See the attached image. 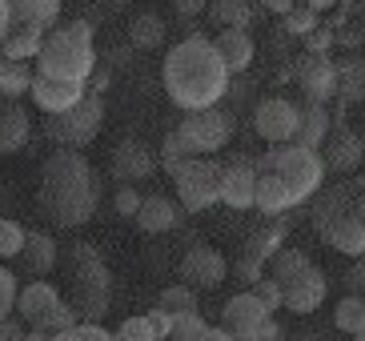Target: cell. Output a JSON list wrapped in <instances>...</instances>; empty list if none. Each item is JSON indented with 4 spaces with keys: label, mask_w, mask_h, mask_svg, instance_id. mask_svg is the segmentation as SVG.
<instances>
[{
    "label": "cell",
    "mask_w": 365,
    "mask_h": 341,
    "mask_svg": "<svg viewBox=\"0 0 365 341\" xmlns=\"http://www.w3.org/2000/svg\"><path fill=\"white\" fill-rule=\"evenodd\" d=\"M36 205L56 229H81V225L93 221L101 205V181L85 153L65 149V145H56L48 153V161L41 165Z\"/></svg>",
    "instance_id": "obj_1"
},
{
    "label": "cell",
    "mask_w": 365,
    "mask_h": 341,
    "mask_svg": "<svg viewBox=\"0 0 365 341\" xmlns=\"http://www.w3.org/2000/svg\"><path fill=\"white\" fill-rule=\"evenodd\" d=\"M325 161L317 149L309 145H297V141H285V145H273L257 157V197H253V209H261L265 217L289 213L297 205H305L309 197H317L325 181Z\"/></svg>",
    "instance_id": "obj_2"
},
{
    "label": "cell",
    "mask_w": 365,
    "mask_h": 341,
    "mask_svg": "<svg viewBox=\"0 0 365 341\" xmlns=\"http://www.w3.org/2000/svg\"><path fill=\"white\" fill-rule=\"evenodd\" d=\"M229 76L233 73L225 68V61L209 36H185L181 44H173L161 68L165 93L185 113L221 105V96L229 93Z\"/></svg>",
    "instance_id": "obj_3"
},
{
    "label": "cell",
    "mask_w": 365,
    "mask_h": 341,
    "mask_svg": "<svg viewBox=\"0 0 365 341\" xmlns=\"http://www.w3.org/2000/svg\"><path fill=\"white\" fill-rule=\"evenodd\" d=\"M97 68V49H93V24L68 21L53 24L44 32V44L36 53V73L56 76V81H85Z\"/></svg>",
    "instance_id": "obj_4"
},
{
    "label": "cell",
    "mask_w": 365,
    "mask_h": 341,
    "mask_svg": "<svg viewBox=\"0 0 365 341\" xmlns=\"http://www.w3.org/2000/svg\"><path fill=\"white\" fill-rule=\"evenodd\" d=\"M65 269H68V289H73V305L81 317L97 321L108 310V297H113V278H108L105 261L93 245H68L65 253Z\"/></svg>",
    "instance_id": "obj_5"
},
{
    "label": "cell",
    "mask_w": 365,
    "mask_h": 341,
    "mask_svg": "<svg viewBox=\"0 0 365 341\" xmlns=\"http://www.w3.org/2000/svg\"><path fill=\"white\" fill-rule=\"evenodd\" d=\"M313 225H317V233H322L337 253H349V257L365 253V217L354 209V189H349V185H337V189H329L322 201H317Z\"/></svg>",
    "instance_id": "obj_6"
},
{
    "label": "cell",
    "mask_w": 365,
    "mask_h": 341,
    "mask_svg": "<svg viewBox=\"0 0 365 341\" xmlns=\"http://www.w3.org/2000/svg\"><path fill=\"white\" fill-rule=\"evenodd\" d=\"M101 125H105V101L85 93L73 108L44 117V137L53 141V145H65V149H85V145L97 141Z\"/></svg>",
    "instance_id": "obj_7"
},
{
    "label": "cell",
    "mask_w": 365,
    "mask_h": 341,
    "mask_svg": "<svg viewBox=\"0 0 365 341\" xmlns=\"http://www.w3.org/2000/svg\"><path fill=\"white\" fill-rule=\"evenodd\" d=\"M177 181V197H181V209L189 213H205L221 201V161L213 157H189L181 169L173 173Z\"/></svg>",
    "instance_id": "obj_8"
},
{
    "label": "cell",
    "mask_w": 365,
    "mask_h": 341,
    "mask_svg": "<svg viewBox=\"0 0 365 341\" xmlns=\"http://www.w3.org/2000/svg\"><path fill=\"white\" fill-rule=\"evenodd\" d=\"M177 133L185 137V145H189L193 157H213V153H221L229 145V137H233V117L217 105L193 108V113L177 125Z\"/></svg>",
    "instance_id": "obj_9"
},
{
    "label": "cell",
    "mask_w": 365,
    "mask_h": 341,
    "mask_svg": "<svg viewBox=\"0 0 365 341\" xmlns=\"http://www.w3.org/2000/svg\"><path fill=\"white\" fill-rule=\"evenodd\" d=\"M277 285H281V305L289 313H297V317H309L313 310H322L325 293H329V281H325V273L313 265V261L301 269V273L277 281Z\"/></svg>",
    "instance_id": "obj_10"
},
{
    "label": "cell",
    "mask_w": 365,
    "mask_h": 341,
    "mask_svg": "<svg viewBox=\"0 0 365 341\" xmlns=\"http://www.w3.org/2000/svg\"><path fill=\"white\" fill-rule=\"evenodd\" d=\"M297 117H301V105H293L285 96H269L253 113V128L269 145H285V141L297 137Z\"/></svg>",
    "instance_id": "obj_11"
},
{
    "label": "cell",
    "mask_w": 365,
    "mask_h": 341,
    "mask_svg": "<svg viewBox=\"0 0 365 341\" xmlns=\"http://www.w3.org/2000/svg\"><path fill=\"white\" fill-rule=\"evenodd\" d=\"M108 169H113V177H117L120 185H137V181H149L153 177L157 157H153V149L145 141L125 137V141L113 145V153H108Z\"/></svg>",
    "instance_id": "obj_12"
},
{
    "label": "cell",
    "mask_w": 365,
    "mask_h": 341,
    "mask_svg": "<svg viewBox=\"0 0 365 341\" xmlns=\"http://www.w3.org/2000/svg\"><path fill=\"white\" fill-rule=\"evenodd\" d=\"M257 197V161L233 157L221 165V201L229 209H253Z\"/></svg>",
    "instance_id": "obj_13"
},
{
    "label": "cell",
    "mask_w": 365,
    "mask_h": 341,
    "mask_svg": "<svg viewBox=\"0 0 365 341\" xmlns=\"http://www.w3.org/2000/svg\"><path fill=\"white\" fill-rule=\"evenodd\" d=\"M229 278V261L213 245H193L181 257V281L193 289H217Z\"/></svg>",
    "instance_id": "obj_14"
},
{
    "label": "cell",
    "mask_w": 365,
    "mask_h": 341,
    "mask_svg": "<svg viewBox=\"0 0 365 341\" xmlns=\"http://www.w3.org/2000/svg\"><path fill=\"white\" fill-rule=\"evenodd\" d=\"M297 81L305 101H329L337 93V64L325 53H305L297 61Z\"/></svg>",
    "instance_id": "obj_15"
},
{
    "label": "cell",
    "mask_w": 365,
    "mask_h": 341,
    "mask_svg": "<svg viewBox=\"0 0 365 341\" xmlns=\"http://www.w3.org/2000/svg\"><path fill=\"white\" fill-rule=\"evenodd\" d=\"M85 81H56V76H33V85H29V96L36 101V108L41 113H65V108H73L81 96H85Z\"/></svg>",
    "instance_id": "obj_16"
},
{
    "label": "cell",
    "mask_w": 365,
    "mask_h": 341,
    "mask_svg": "<svg viewBox=\"0 0 365 341\" xmlns=\"http://www.w3.org/2000/svg\"><path fill=\"white\" fill-rule=\"evenodd\" d=\"M221 313H225V330L233 333V337L249 341L253 325H257V321H265L273 310H269V305L257 297V293H253V289H249V293H237V297H229Z\"/></svg>",
    "instance_id": "obj_17"
},
{
    "label": "cell",
    "mask_w": 365,
    "mask_h": 341,
    "mask_svg": "<svg viewBox=\"0 0 365 341\" xmlns=\"http://www.w3.org/2000/svg\"><path fill=\"white\" fill-rule=\"evenodd\" d=\"M322 145H325L322 161H325V169H333V173H354L365 157V141L357 137L354 128H337V133L329 128V137Z\"/></svg>",
    "instance_id": "obj_18"
},
{
    "label": "cell",
    "mask_w": 365,
    "mask_h": 341,
    "mask_svg": "<svg viewBox=\"0 0 365 341\" xmlns=\"http://www.w3.org/2000/svg\"><path fill=\"white\" fill-rule=\"evenodd\" d=\"M56 301H61V289L53 281H29L24 289H16V317L24 325H41L53 313Z\"/></svg>",
    "instance_id": "obj_19"
},
{
    "label": "cell",
    "mask_w": 365,
    "mask_h": 341,
    "mask_svg": "<svg viewBox=\"0 0 365 341\" xmlns=\"http://www.w3.org/2000/svg\"><path fill=\"white\" fill-rule=\"evenodd\" d=\"M24 261V269L33 278H48L56 265H61V245H56L53 233H24V245L16 253Z\"/></svg>",
    "instance_id": "obj_20"
},
{
    "label": "cell",
    "mask_w": 365,
    "mask_h": 341,
    "mask_svg": "<svg viewBox=\"0 0 365 341\" xmlns=\"http://www.w3.org/2000/svg\"><path fill=\"white\" fill-rule=\"evenodd\" d=\"M29 133H33L29 113H24L12 96H4V101H0V157H9V153L24 149Z\"/></svg>",
    "instance_id": "obj_21"
},
{
    "label": "cell",
    "mask_w": 365,
    "mask_h": 341,
    "mask_svg": "<svg viewBox=\"0 0 365 341\" xmlns=\"http://www.w3.org/2000/svg\"><path fill=\"white\" fill-rule=\"evenodd\" d=\"M213 44H217V53H221V61H225L229 73H245L249 64H253V53H257L249 29H221Z\"/></svg>",
    "instance_id": "obj_22"
},
{
    "label": "cell",
    "mask_w": 365,
    "mask_h": 341,
    "mask_svg": "<svg viewBox=\"0 0 365 341\" xmlns=\"http://www.w3.org/2000/svg\"><path fill=\"white\" fill-rule=\"evenodd\" d=\"M133 221H137L145 233H169V229H177V221H181V209H177V201L153 193V197H140V209H137Z\"/></svg>",
    "instance_id": "obj_23"
},
{
    "label": "cell",
    "mask_w": 365,
    "mask_h": 341,
    "mask_svg": "<svg viewBox=\"0 0 365 341\" xmlns=\"http://www.w3.org/2000/svg\"><path fill=\"white\" fill-rule=\"evenodd\" d=\"M329 137V108L325 101H305L297 117V145H309V149H322V141Z\"/></svg>",
    "instance_id": "obj_24"
},
{
    "label": "cell",
    "mask_w": 365,
    "mask_h": 341,
    "mask_svg": "<svg viewBox=\"0 0 365 341\" xmlns=\"http://www.w3.org/2000/svg\"><path fill=\"white\" fill-rule=\"evenodd\" d=\"M12 24H33V29H53L61 21V0H9Z\"/></svg>",
    "instance_id": "obj_25"
},
{
    "label": "cell",
    "mask_w": 365,
    "mask_h": 341,
    "mask_svg": "<svg viewBox=\"0 0 365 341\" xmlns=\"http://www.w3.org/2000/svg\"><path fill=\"white\" fill-rule=\"evenodd\" d=\"M129 44L137 49V53H153V49H161L165 44V21H161V12H137L129 21Z\"/></svg>",
    "instance_id": "obj_26"
},
{
    "label": "cell",
    "mask_w": 365,
    "mask_h": 341,
    "mask_svg": "<svg viewBox=\"0 0 365 341\" xmlns=\"http://www.w3.org/2000/svg\"><path fill=\"white\" fill-rule=\"evenodd\" d=\"M44 44V29H33V24H12L0 41V53L12 56V61H36Z\"/></svg>",
    "instance_id": "obj_27"
},
{
    "label": "cell",
    "mask_w": 365,
    "mask_h": 341,
    "mask_svg": "<svg viewBox=\"0 0 365 341\" xmlns=\"http://www.w3.org/2000/svg\"><path fill=\"white\" fill-rule=\"evenodd\" d=\"M33 68H29V61H12V56L0 53V96H12V101H21L24 93H29V85H33Z\"/></svg>",
    "instance_id": "obj_28"
},
{
    "label": "cell",
    "mask_w": 365,
    "mask_h": 341,
    "mask_svg": "<svg viewBox=\"0 0 365 341\" xmlns=\"http://www.w3.org/2000/svg\"><path fill=\"white\" fill-rule=\"evenodd\" d=\"M333 325H337L341 333L365 337V297H361V293H349V297L337 301V310H333Z\"/></svg>",
    "instance_id": "obj_29"
},
{
    "label": "cell",
    "mask_w": 365,
    "mask_h": 341,
    "mask_svg": "<svg viewBox=\"0 0 365 341\" xmlns=\"http://www.w3.org/2000/svg\"><path fill=\"white\" fill-rule=\"evenodd\" d=\"M209 21L217 29H249L253 9H249V0H213L209 4Z\"/></svg>",
    "instance_id": "obj_30"
},
{
    "label": "cell",
    "mask_w": 365,
    "mask_h": 341,
    "mask_svg": "<svg viewBox=\"0 0 365 341\" xmlns=\"http://www.w3.org/2000/svg\"><path fill=\"white\" fill-rule=\"evenodd\" d=\"M169 337H177V341H209V321H205L197 310H189V313H173V330H169Z\"/></svg>",
    "instance_id": "obj_31"
},
{
    "label": "cell",
    "mask_w": 365,
    "mask_h": 341,
    "mask_svg": "<svg viewBox=\"0 0 365 341\" xmlns=\"http://www.w3.org/2000/svg\"><path fill=\"white\" fill-rule=\"evenodd\" d=\"M76 321H81V313H76V305H68V301H56L53 313L41 321V325H33V330H44V337H61L65 330H73Z\"/></svg>",
    "instance_id": "obj_32"
},
{
    "label": "cell",
    "mask_w": 365,
    "mask_h": 341,
    "mask_svg": "<svg viewBox=\"0 0 365 341\" xmlns=\"http://www.w3.org/2000/svg\"><path fill=\"white\" fill-rule=\"evenodd\" d=\"M157 305H161V310H169V313H189V310H197V289L185 285V281H177V285L161 289Z\"/></svg>",
    "instance_id": "obj_33"
},
{
    "label": "cell",
    "mask_w": 365,
    "mask_h": 341,
    "mask_svg": "<svg viewBox=\"0 0 365 341\" xmlns=\"http://www.w3.org/2000/svg\"><path fill=\"white\" fill-rule=\"evenodd\" d=\"M189 157H193V153H189V145H185V137L177 133V128H173L169 137L161 141V165H165V173L173 177V173L181 169V165H185Z\"/></svg>",
    "instance_id": "obj_34"
},
{
    "label": "cell",
    "mask_w": 365,
    "mask_h": 341,
    "mask_svg": "<svg viewBox=\"0 0 365 341\" xmlns=\"http://www.w3.org/2000/svg\"><path fill=\"white\" fill-rule=\"evenodd\" d=\"M281 249V229H261V233L249 237V245H245V257H253V261H261L265 265L269 257Z\"/></svg>",
    "instance_id": "obj_35"
},
{
    "label": "cell",
    "mask_w": 365,
    "mask_h": 341,
    "mask_svg": "<svg viewBox=\"0 0 365 341\" xmlns=\"http://www.w3.org/2000/svg\"><path fill=\"white\" fill-rule=\"evenodd\" d=\"M24 233H29V229H21V225L9 221V217H0V261H9V257L21 253Z\"/></svg>",
    "instance_id": "obj_36"
},
{
    "label": "cell",
    "mask_w": 365,
    "mask_h": 341,
    "mask_svg": "<svg viewBox=\"0 0 365 341\" xmlns=\"http://www.w3.org/2000/svg\"><path fill=\"white\" fill-rule=\"evenodd\" d=\"M317 29V12L305 4V9H297L293 4L289 12H285V32H293V36H309V32Z\"/></svg>",
    "instance_id": "obj_37"
},
{
    "label": "cell",
    "mask_w": 365,
    "mask_h": 341,
    "mask_svg": "<svg viewBox=\"0 0 365 341\" xmlns=\"http://www.w3.org/2000/svg\"><path fill=\"white\" fill-rule=\"evenodd\" d=\"M337 88H341L349 101L365 96V68H357V64H345V68H337Z\"/></svg>",
    "instance_id": "obj_38"
},
{
    "label": "cell",
    "mask_w": 365,
    "mask_h": 341,
    "mask_svg": "<svg viewBox=\"0 0 365 341\" xmlns=\"http://www.w3.org/2000/svg\"><path fill=\"white\" fill-rule=\"evenodd\" d=\"M61 341H108V330H105V325H97V321L81 317L73 330L61 333Z\"/></svg>",
    "instance_id": "obj_39"
},
{
    "label": "cell",
    "mask_w": 365,
    "mask_h": 341,
    "mask_svg": "<svg viewBox=\"0 0 365 341\" xmlns=\"http://www.w3.org/2000/svg\"><path fill=\"white\" fill-rule=\"evenodd\" d=\"M113 209H117V217L133 221V217H137V209H140V193H137V185H120L117 197H113Z\"/></svg>",
    "instance_id": "obj_40"
},
{
    "label": "cell",
    "mask_w": 365,
    "mask_h": 341,
    "mask_svg": "<svg viewBox=\"0 0 365 341\" xmlns=\"http://www.w3.org/2000/svg\"><path fill=\"white\" fill-rule=\"evenodd\" d=\"M16 313V278L0 265V317H12Z\"/></svg>",
    "instance_id": "obj_41"
},
{
    "label": "cell",
    "mask_w": 365,
    "mask_h": 341,
    "mask_svg": "<svg viewBox=\"0 0 365 341\" xmlns=\"http://www.w3.org/2000/svg\"><path fill=\"white\" fill-rule=\"evenodd\" d=\"M117 337H120V341H153L157 333H153L149 317H129V321L117 330Z\"/></svg>",
    "instance_id": "obj_42"
},
{
    "label": "cell",
    "mask_w": 365,
    "mask_h": 341,
    "mask_svg": "<svg viewBox=\"0 0 365 341\" xmlns=\"http://www.w3.org/2000/svg\"><path fill=\"white\" fill-rule=\"evenodd\" d=\"M253 293H257V297L265 301L269 310H281V285H277L273 278H269V273H265V278L253 281Z\"/></svg>",
    "instance_id": "obj_43"
},
{
    "label": "cell",
    "mask_w": 365,
    "mask_h": 341,
    "mask_svg": "<svg viewBox=\"0 0 365 341\" xmlns=\"http://www.w3.org/2000/svg\"><path fill=\"white\" fill-rule=\"evenodd\" d=\"M273 337H281V325L273 321V313H269L265 321H257V325H253V333H249V341H273Z\"/></svg>",
    "instance_id": "obj_44"
},
{
    "label": "cell",
    "mask_w": 365,
    "mask_h": 341,
    "mask_svg": "<svg viewBox=\"0 0 365 341\" xmlns=\"http://www.w3.org/2000/svg\"><path fill=\"white\" fill-rule=\"evenodd\" d=\"M149 325H153V333H157V337H169V330H173V313L157 305V310H149Z\"/></svg>",
    "instance_id": "obj_45"
},
{
    "label": "cell",
    "mask_w": 365,
    "mask_h": 341,
    "mask_svg": "<svg viewBox=\"0 0 365 341\" xmlns=\"http://www.w3.org/2000/svg\"><path fill=\"white\" fill-rule=\"evenodd\" d=\"M24 337H29V330H24L21 321L0 317V341H24Z\"/></svg>",
    "instance_id": "obj_46"
},
{
    "label": "cell",
    "mask_w": 365,
    "mask_h": 341,
    "mask_svg": "<svg viewBox=\"0 0 365 341\" xmlns=\"http://www.w3.org/2000/svg\"><path fill=\"white\" fill-rule=\"evenodd\" d=\"M173 9L181 12V16H201L209 9V0H173Z\"/></svg>",
    "instance_id": "obj_47"
},
{
    "label": "cell",
    "mask_w": 365,
    "mask_h": 341,
    "mask_svg": "<svg viewBox=\"0 0 365 341\" xmlns=\"http://www.w3.org/2000/svg\"><path fill=\"white\" fill-rule=\"evenodd\" d=\"M345 281H349V285H354L357 293H365V253L357 257V265L349 269V278H345Z\"/></svg>",
    "instance_id": "obj_48"
},
{
    "label": "cell",
    "mask_w": 365,
    "mask_h": 341,
    "mask_svg": "<svg viewBox=\"0 0 365 341\" xmlns=\"http://www.w3.org/2000/svg\"><path fill=\"white\" fill-rule=\"evenodd\" d=\"M329 44H333L329 32H322V29H313V32H309V53H325Z\"/></svg>",
    "instance_id": "obj_49"
},
{
    "label": "cell",
    "mask_w": 365,
    "mask_h": 341,
    "mask_svg": "<svg viewBox=\"0 0 365 341\" xmlns=\"http://www.w3.org/2000/svg\"><path fill=\"white\" fill-rule=\"evenodd\" d=\"M12 29V16H9V0H0V41H4V32Z\"/></svg>",
    "instance_id": "obj_50"
},
{
    "label": "cell",
    "mask_w": 365,
    "mask_h": 341,
    "mask_svg": "<svg viewBox=\"0 0 365 341\" xmlns=\"http://www.w3.org/2000/svg\"><path fill=\"white\" fill-rule=\"evenodd\" d=\"M88 81H93V88H108V81H113V76L101 73V68H93V76H88Z\"/></svg>",
    "instance_id": "obj_51"
},
{
    "label": "cell",
    "mask_w": 365,
    "mask_h": 341,
    "mask_svg": "<svg viewBox=\"0 0 365 341\" xmlns=\"http://www.w3.org/2000/svg\"><path fill=\"white\" fill-rule=\"evenodd\" d=\"M265 4H269L273 12H281V16H285V12L293 9V0H265Z\"/></svg>",
    "instance_id": "obj_52"
},
{
    "label": "cell",
    "mask_w": 365,
    "mask_h": 341,
    "mask_svg": "<svg viewBox=\"0 0 365 341\" xmlns=\"http://www.w3.org/2000/svg\"><path fill=\"white\" fill-rule=\"evenodd\" d=\"M305 4H309L313 12H325V9H333V4H337V0H305Z\"/></svg>",
    "instance_id": "obj_53"
},
{
    "label": "cell",
    "mask_w": 365,
    "mask_h": 341,
    "mask_svg": "<svg viewBox=\"0 0 365 341\" xmlns=\"http://www.w3.org/2000/svg\"><path fill=\"white\" fill-rule=\"evenodd\" d=\"M108 4H125V0H108Z\"/></svg>",
    "instance_id": "obj_54"
}]
</instances>
